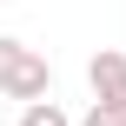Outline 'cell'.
<instances>
[{
	"label": "cell",
	"mask_w": 126,
	"mask_h": 126,
	"mask_svg": "<svg viewBox=\"0 0 126 126\" xmlns=\"http://www.w3.org/2000/svg\"><path fill=\"white\" fill-rule=\"evenodd\" d=\"M27 126H66V120H60V106H27Z\"/></svg>",
	"instance_id": "cell-3"
},
{
	"label": "cell",
	"mask_w": 126,
	"mask_h": 126,
	"mask_svg": "<svg viewBox=\"0 0 126 126\" xmlns=\"http://www.w3.org/2000/svg\"><path fill=\"white\" fill-rule=\"evenodd\" d=\"M86 126H126V106H93V120Z\"/></svg>",
	"instance_id": "cell-4"
},
{
	"label": "cell",
	"mask_w": 126,
	"mask_h": 126,
	"mask_svg": "<svg viewBox=\"0 0 126 126\" xmlns=\"http://www.w3.org/2000/svg\"><path fill=\"white\" fill-rule=\"evenodd\" d=\"M93 86H100V106H126V60L120 53L93 60Z\"/></svg>",
	"instance_id": "cell-2"
},
{
	"label": "cell",
	"mask_w": 126,
	"mask_h": 126,
	"mask_svg": "<svg viewBox=\"0 0 126 126\" xmlns=\"http://www.w3.org/2000/svg\"><path fill=\"white\" fill-rule=\"evenodd\" d=\"M0 86H7L13 100H33V93H47V60H33L27 47L0 40Z\"/></svg>",
	"instance_id": "cell-1"
}]
</instances>
